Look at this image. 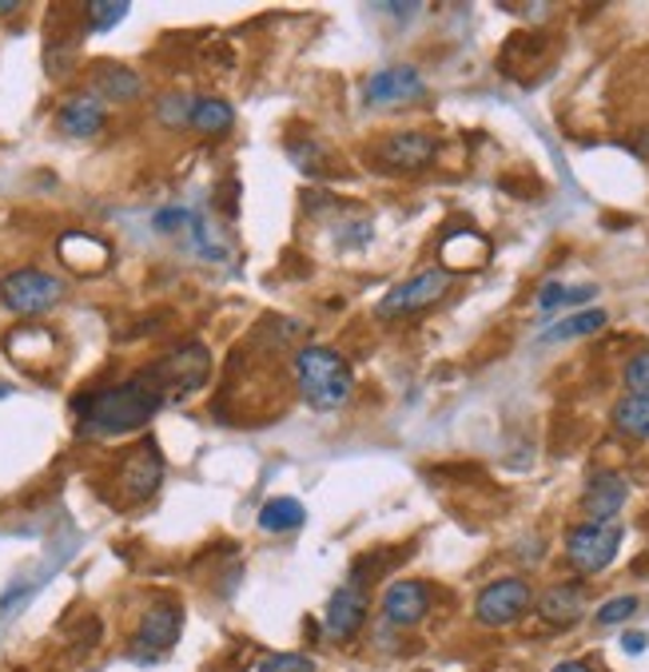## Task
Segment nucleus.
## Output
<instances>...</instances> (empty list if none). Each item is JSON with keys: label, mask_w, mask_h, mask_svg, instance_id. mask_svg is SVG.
<instances>
[{"label": "nucleus", "mask_w": 649, "mask_h": 672, "mask_svg": "<svg viewBox=\"0 0 649 672\" xmlns=\"http://www.w3.org/2000/svg\"><path fill=\"white\" fill-rule=\"evenodd\" d=\"M163 390L152 382V374L143 370L140 379H128L120 387L92 390V394L77 398V414L80 430L92 438H116V434H132L143 430L156 414L163 410Z\"/></svg>", "instance_id": "1"}, {"label": "nucleus", "mask_w": 649, "mask_h": 672, "mask_svg": "<svg viewBox=\"0 0 649 672\" xmlns=\"http://www.w3.org/2000/svg\"><path fill=\"white\" fill-rule=\"evenodd\" d=\"M291 374H296V387L307 398V407L323 410V414L347 407V398L355 390L351 362L331 347H299L296 359H291Z\"/></svg>", "instance_id": "2"}, {"label": "nucleus", "mask_w": 649, "mask_h": 672, "mask_svg": "<svg viewBox=\"0 0 649 672\" xmlns=\"http://www.w3.org/2000/svg\"><path fill=\"white\" fill-rule=\"evenodd\" d=\"M60 299H64V283L40 267H20L0 279V303L20 319H37V314L52 311Z\"/></svg>", "instance_id": "3"}, {"label": "nucleus", "mask_w": 649, "mask_h": 672, "mask_svg": "<svg viewBox=\"0 0 649 672\" xmlns=\"http://www.w3.org/2000/svg\"><path fill=\"white\" fill-rule=\"evenodd\" d=\"M148 374L163 390V398H188L211 379V354L203 342H183V347L163 354Z\"/></svg>", "instance_id": "4"}, {"label": "nucleus", "mask_w": 649, "mask_h": 672, "mask_svg": "<svg viewBox=\"0 0 649 672\" xmlns=\"http://www.w3.org/2000/svg\"><path fill=\"white\" fill-rule=\"evenodd\" d=\"M618 550H621V530L613 521H582V525H573L566 533V558H570V565L582 578H593V573L610 569Z\"/></svg>", "instance_id": "5"}, {"label": "nucleus", "mask_w": 649, "mask_h": 672, "mask_svg": "<svg viewBox=\"0 0 649 672\" xmlns=\"http://www.w3.org/2000/svg\"><path fill=\"white\" fill-rule=\"evenodd\" d=\"M450 291V271H442V267H427V271H419V275L402 279L399 287H391V291L379 299V319H411V314L427 311V307H435L442 299V294Z\"/></svg>", "instance_id": "6"}, {"label": "nucleus", "mask_w": 649, "mask_h": 672, "mask_svg": "<svg viewBox=\"0 0 649 672\" xmlns=\"http://www.w3.org/2000/svg\"><path fill=\"white\" fill-rule=\"evenodd\" d=\"M530 605H535V589H530V581L498 578L475 596V616H478V625L507 629V625H515V621H522V613Z\"/></svg>", "instance_id": "7"}, {"label": "nucleus", "mask_w": 649, "mask_h": 672, "mask_svg": "<svg viewBox=\"0 0 649 672\" xmlns=\"http://www.w3.org/2000/svg\"><path fill=\"white\" fill-rule=\"evenodd\" d=\"M435 156H439V143H435V136H427V132H395L375 148L379 168L399 171V175H411V171L430 168Z\"/></svg>", "instance_id": "8"}, {"label": "nucleus", "mask_w": 649, "mask_h": 672, "mask_svg": "<svg viewBox=\"0 0 649 672\" xmlns=\"http://www.w3.org/2000/svg\"><path fill=\"white\" fill-rule=\"evenodd\" d=\"M163 482V458L156 442H140L132 454L120 462V490L128 502H148Z\"/></svg>", "instance_id": "9"}, {"label": "nucleus", "mask_w": 649, "mask_h": 672, "mask_svg": "<svg viewBox=\"0 0 649 672\" xmlns=\"http://www.w3.org/2000/svg\"><path fill=\"white\" fill-rule=\"evenodd\" d=\"M367 625V593L363 578H351V585H343L339 593L327 601V636L339 644L355 641Z\"/></svg>", "instance_id": "10"}, {"label": "nucleus", "mask_w": 649, "mask_h": 672, "mask_svg": "<svg viewBox=\"0 0 649 672\" xmlns=\"http://www.w3.org/2000/svg\"><path fill=\"white\" fill-rule=\"evenodd\" d=\"M422 96V77L415 72L411 64H391L375 72L363 88V100L371 108H399V104H411Z\"/></svg>", "instance_id": "11"}, {"label": "nucleus", "mask_w": 649, "mask_h": 672, "mask_svg": "<svg viewBox=\"0 0 649 672\" xmlns=\"http://www.w3.org/2000/svg\"><path fill=\"white\" fill-rule=\"evenodd\" d=\"M183 633V613L176 601H156L148 613L140 616V629H136V649H148V656L168 653Z\"/></svg>", "instance_id": "12"}, {"label": "nucleus", "mask_w": 649, "mask_h": 672, "mask_svg": "<svg viewBox=\"0 0 649 672\" xmlns=\"http://www.w3.org/2000/svg\"><path fill=\"white\" fill-rule=\"evenodd\" d=\"M427 613H430L427 581H415V578L395 581V585H387V593H382V616H387L391 625L411 629V625H419Z\"/></svg>", "instance_id": "13"}, {"label": "nucleus", "mask_w": 649, "mask_h": 672, "mask_svg": "<svg viewBox=\"0 0 649 672\" xmlns=\"http://www.w3.org/2000/svg\"><path fill=\"white\" fill-rule=\"evenodd\" d=\"M630 502V482L613 470H598L582 490V510L590 521H613Z\"/></svg>", "instance_id": "14"}, {"label": "nucleus", "mask_w": 649, "mask_h": 672, "mask_svg": "<svg viewBox=\"0 0 649 672\" xmlns=\"http://www.w3.org/2000/svg\"><path fill=\"white\" fill-rule=\"evenodd\" d=\"M88 84H92V96H100L104 104H132L143 96V77L136 68L116 64V60H100L88 72Z\"/></svg>", "instance_id": "15"}, {"label": "nucleus", "mask_w": 649, "mask_h": 672, "mask_svg": "<svg viewBox=\"0 0 649 672\" xmlns=\"http://www.w3.org/2000/svg\"><path fill=\"white\" fill-rule=\"evenodd\" d=\"M104 120H108L104 100L92 96V92H72L64 104L57 108V128L64 136H72V140H88V136H96L100 128H104Z\"/></svg>", "instance_id": "16"}, {"label": "nucleus", "mask_w": 649, "mask_h": 672, "mask_svg": "<svg viewBox=\"0 0 649 672\" xmlns=\"http://www.w3.org/2000/svg\"><path fill=\"white\" fill-rule=\"evenodd\" d=\"M586 613V585L582 581H562V585H550L542 596H538V616L546 625L555 629H570L578 625Z\"/></svg>", "instance_id": "17"}, {"label": "nucleus", "mask_w": 649, "mask_h": 672, "mask_svg": "<svg viewBox=\"0 0 649 672\" xmlns=\"http://www.w3.org/2000/svg\"><path fill=\"white\" fill-rule=\"evenodd\" d=\"M57 255L68 271H77V275H96V271H104V267L112 263V247H108L104 239L72 231V235H60Z\"/></svg>", "instance_id": "18"}, {"label": "nucleus", "mask_w": 649, "mask_h": 672, "mask_svg": "<svg viewBox=\"0 0 649 672\" xmlns=\"http://www.w3.org/2000/svg\"><path fill=\"white\" fill-rule=\"evenodd\" d=\"M490 259V243L478 231H459L442 243V271H478Z\"/></svg>", "instance_id": "19"}, {"label": "nucleus", "mask_w": 649, "mask_h": 672, "mask_svg": "<svg viewBox=\"0 0 649 672\" xmlns=\"http://www.w3.org/2000/svg\"><path fill=\"white\" fill-rule=\"evenodd\" d=\"M231 123H236V108L228 100H220V96H203V100L191 104L188 128H196L200 136H223L231 132Z\"/></svg>", "instance_id": "20"}, {"label": "nucleus", "mask_w": 649, "mask_h": 672, "mask_svg": "<svg viewBox=\"0 0 649 672\" xmlns=\"http://www.w3.org/2000/svg\"><path fill=\"white\" fill-rule=\"evenodd\" d=\"M303 521H307V510L296 498H271V502H263V510H259V530L263 533H291L299 530Z\"/></svg>", "instance_id": "21"}, {"label": "nucleus", "mask_w": 649, "mask_h": 672, "mask_svg": "<svg viewBox=\"0 0 649 672\" xmlns=\"http://www.w3.org/2000/svg\"><path fill=\"white\" fill-rule=\"evenodd\" d=\"M613 427H618V434L633 438V442H646L649 438V398L641 394H626L613 407Z\"/></svg>", "instance_id": "22"}, {"label": "nucleus", "mask_w": 649, "mask_h": 672, "mask_svg": "<svg viewBox=\"0 0 649 672\" xmlns=\"http://www.w3.org/2000/svg\"><path fill=\"white\" fill-rule=\"evenodd\" d=\"M610 322V314L590 307V311H573L570 319L555 322L550 331L542 334V342H570V339H586V334H598Z\"/></svg>", "instance_id": "23"}, {"label": "nucleus", "mask_w": 649, "mask_h": 672, "mask_svg": "<svg viewBox=\"0 0 649 672\" xmlns=\"http://www.w3.org/2000/svg\"><path fill=\"white\" fill-rule=\"evenodd\" d=\"M128 12H132L128 0H92V4H84L88 32H112Z\"/></svg>", "instance_id": "24"}, {"label": "nucleus", "mask_w": 649, "mask_h": 672, "mask_svg": "<svg viewBox=\"0 0 649 672\" xmlns=\"http://www.w3.org/2000/svg\"><path fill=\"white\" fill-rule=\"evenodd\" d=\"M633 613H638V596H610L606 605H598L593 621L602 629H610V625H621V621H630Z\"/></svg>", "instance_id": "25"}, {"label": "nucleus", "mask_w": 649, "mask_h": 672, "mask_svg": "<svg viewBox=\"0 0 649 672\" xmlns=\"http://www.w3.org/2000/svg\"><path fill=\"white\" fill-rule=\"evenodd\" d=\"M259 672H316V661L303 653H271L259 661Z\"/></svg>", "instance_id": "26"}, {"label": "nucleus", "mask_w": 649, "mask_h": 672, "mask_svg": "<svg viewBox=\"0 0 649 672\" xmlns=\"http://www.w3.org/2000/svg\"><path fill=\"white\" fill-rule=\"evenodd\" d=\"M626 390L649 398V351L633 354V359L626 362Z\"/></svg>", "instance_id": "27"}, {"label": "nucleus", "mask_w": 649, "mask_h": 672, "mask_svg": "<svg viewBox=\"0 0 649 672\" xmlns=\"http://www.w3.org/2000/svg\"><path fill=\"white\" fill-rule=\"evenodd\" d=\"M191 104H196V100H188V96H180V92L163 96V100H160V120L163 123H188L191 120Z\"/></svg>", "instance_id": "28"}, {"label": "nucleus", "mask_w": 649, "mask_h": 672, "mask_svg": "<svg viewBox=\"0 0 649 672\" xmlns=\"http://www.w3.org/2000/svg\"><path fill=\"white\" fill-rule=\"evenodd\" d=\"M566 303V287L558 283V279H550V283L542 287V294H538V307H542V314L558 311V307Z\"/></svg>", "instance_id": "29"}, {"label": "nucleus", "mask_w": 649, "mask_h": 672, "mask_svg": "<svg viewBox=\"0 0 649 672\" xmlns=\"http://www.w3.org/2000/svg\"><path fill=\"white\" fill-rule=\"evenodd\" d=\"M646 644H649L646 633H626V636H621V649H626V653H641Z\"/></svg>", "instance_id": "30"}, {"label": "nucleus", "mask_w": 649, "mask_h": 672, "mask_svg": "<svg viewBox=\"0 0 649 672\" xmlns=\"http://www.w3.org/2000/svg\"><path fill=\"white\" fill-rule=\"evenodd\" d=\"M176 223H183V211H163V215L156 219V228H160V231L176 228Z\"/></svg>", "instance_id": "31"}, {"label": "nucleus", "mask_w": 649, "mask_h": 672, "mask_svg": "<svg viewBox=\"0 0 649 672\" xmlns=\"http://www.w3.org/2000/svg\"><path fill=\"white\" fill-rule=\"evenodd\" d=\"M550 672H593V664H586V661H562V664H555Z\"/></svg>", "instance_id": "32"}, {"label": "nucleus", "mask_w": 649, "mask_h": 672, "mask_svg": "<svg viewBox=\"0 0 649 672\" xmlns=\"http://www.w3.org/2000/svg\"><path fill=\"white\" fill-rule=\"evenodd\" d=\"M17 9H20L17 0H0V17H9V12H17Z\"/></svg>", "instance_id": "33"}, {"label": "nucleus", "mask_w": 649, "mask_h": 672, "mask_svg": "<svg viewBox=\"0 0 649 672\" xmlns=\"http://www.w3.org/2000/svg\"><path fill=\"white\" fill-rule=\"evenodd\" d=\"M638 143H641V152L649 156V132H641V140H638Z\"/></svg>", "instance_id": "34"}]
</instances>
